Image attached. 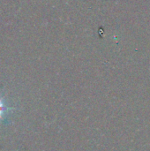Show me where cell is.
<instances>
[{
	"label": "cell",
	"instance_id": "1",
	"mask_svg": "<svg viewBox=\"0 0 150 151\" xmlns=\"http://www.w3.org/2000/svg\"><path fill=\"white\" fill-rule=\"evenodd\" d=\"M13 109L11 108V107H8L4 99L2 97H0V119H2L7 113H9L10 111H11Z\"/></svg>",
	"mask_w": 150,
	"mask_h": 151
}]
</instances>
